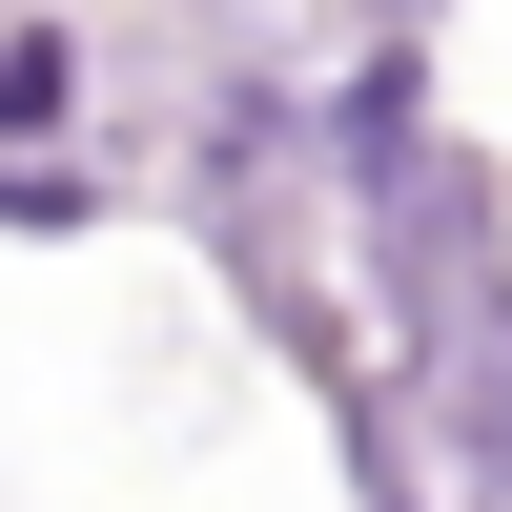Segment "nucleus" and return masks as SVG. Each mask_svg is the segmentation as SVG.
<instances>
[{"label":"nucleus","instance_id":"obj_1","mask_svg":"<svg viewBox=\"0 0 512 512\" xmlns=\"http://www.w3.org/2000/svg\"><path fill=\"white\" fill-rule=\"evenodd\" d=\"M390 390H410V431H431V492L512 512V287H492L472 328H451V349H410Z\"/></svg>","mask_w":512,"mask_h":512},{"label":"nucleus","instance_id":"obj_2","mask_svg":"<svg viewBox=\"0 0 512 512\" xmlns=\"http://www.w3.org/2000/svg\"><path fill=\"white\" fill-rule=\"evenodd\" d=\"M103 21H82V0H0V144H82V123H103Z\"/></svg>","mask_w":512,"mask_h":512},{"label":"nucleus","instance_id":"obj_3","mask_svg":"<svg viewBox=\"0 0 512 512\" xmlns=\"http://www.w3.org/2000/svg\"><path fill=\"white\" fill-rule=\"evenodd\" d=\"M103 226H123L103 123H82V144H0V246H103Z\"/></svg>","mask_w":512,"mask_h":512},{"label":"nucleus","instance_id":"obj_4","mask_svg":"<svg viewBox=\"0 0 512 512\" xmlns=\"http://www.w3.org/2000/svg\"><path fill=\"white\" fill-rule=\"evenodd\" d=\"M328 21H410V41H451V0H328Z\"/></svg>","mask_w":512,"mask_h":512},{"label":"nucleus","instance_id":"obj_5","mask_svg":"<svg viewBox=\"0 0 512 512\" xmlns=\"http://www.w3.org/2000/svg\"><path fill=\"white\" fill-rule=\"evenodd\" d=\"M349 512H472V492H431V472H410V492H349Z\"/></svg>","mask_w":512,"mask_h":512}]
</instances>
